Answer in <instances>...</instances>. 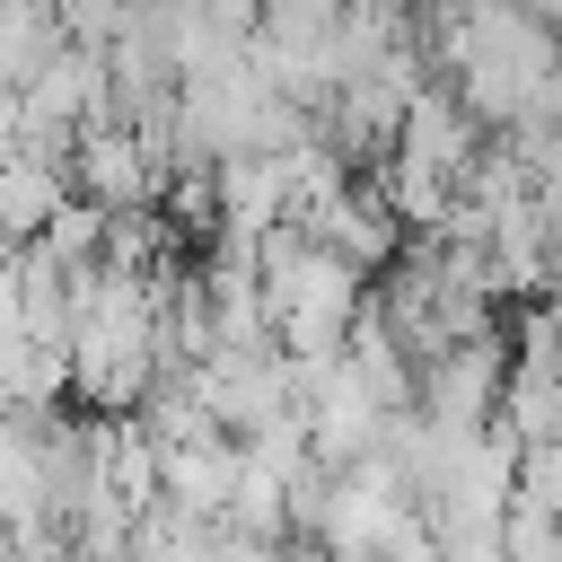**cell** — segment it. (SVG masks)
<instances>
[{"label": "cell", "mask_w": 562, "mask_h": 562, "mask_svg": "<svg viewBox=\"0 0 562 562\" xmlns=\"http://www.w3.org/2000/svg\"><path fill=\"white\" fill-rule=\"evenodd\" d=\"M70 193H88V202H105V211H140V202H158V184H167V149L149 140V132H132V123H114V114H88L79 132H70Z\"/></svg>", "instance_id": "cell-1"}, {"label": "cell", "mask_w": 562, "mask_h": 562, "mask_svg": "<svg viewBox=\"0 0 562 562\" xmlns=\"http://www.w3.org/2000/svg\"><path fill=\"white\" fill-rule=\"evenodd\" d=\"M501 369H509L501 325L457 334V342H439L430 360H413V413H430V422H483L492 395H501Z\"/></svg>", "instance_id": "cell-2"}, {"label": "cell", "mask_w": 562, "mask_h": 562, "mask_svg": "<svg viewBox=\"0 0 562 562\" xmlns=\"http://www.w3.org/2000/svg\"><path fill=\"white\" fill-rule=\"evenodd\" d=\"M88 114H105V44H53L26 79H18V132H79Z\"/></svg>", "instance_id": "cell-3"}, {"label": "cell", "mask_w": 562, "mask_h": 562, "mask_svg": "<svg viewBox=\"0 0 562 562\" xmlns=\"http://www.w3.org/2000/svg\"><path fill=\"white\" fill-rule=\"evenodd\" d=\"M228 483H237V439H228V430H184V439H158V501H167L176 518L220 527Z\"/></svg>", "instance_id": "cell-4"}, {"label": "cell", "mask_w": 562, "mask_h": 562, "mask_svg": "<svg viewBox=\"0 0 562 562\" xmlns=\"http://www.w3.org/2000/svg\"><path fill=\"white\" fill-rule=\"evenodd\" d=\"M211 202H220V228H211V237H255V228L290 220L281 158H272V149H220V158H211Z\"/></svg>", "instance_id": "cell-5"}, {"label": "cell", "mask_w": 562, "mask_h": 562, "mask_svg": "<svg viewBox=\"0 0 562 562\" xmlns=\"http://www.w3.org/2000/svg\"><path fill=\"white\" fill-rule=\"evenodd\" d=\"M492 413H501L518 439H553V430H562L553 360H509V369H501V395H492Z\"/></svg>", "instance_id": "cell-6"}, {"label": "cell", "mask_w": 562, "mask_h": 562, "mask_svg": "<svg viewBox=\"0 0 562 562\" xmlns=\"http://www.w3.org/2000/svg\"><path fill=\"white\" fill-rule=\"evenodd\" d=\"M97 237H105V202H88V193H61L53 211H44V228H35V246L70 272V263H97Z\"/></svg>", "instance_id": "cell-7"}, {"label": "cell", "mask_w": 562, "mask_h": 562, "mask_svg": "<svg viewBox=\"0 0 562 562\" xmlns=\"http://www.w3.org/2000/svg\"><path fill=\"white\" fill-rule=\"evenodd\" d=\"M492 544H501V562H562V527H553V509H518V501H501Z\"/></svg>", "instance_id": "cell-8"}, {"label": "cell", "mask_w": 562, "mask_h": 562, "mask_svg": "<svg viewBox=\"0 0 562 562\" xmlns=\"http://www.w3.org/2000/svg\"><path fill=\"white\" fill-rule=\"evenodd\" d=\"M0 334H18V263H9V246H0Z\"/></svg>", "instance_id": "cell-9"}, {"label": "cell", "mask_w": 562, "mask_h": 562, "mask_svg": "<svg viewBox=\"0 0 562 562\" xmlns=\"http://www.w3.org/2000/svg\"><path fill=\"white\" fill-rule=\"evenodd\" d=\"M281 562H334V553H325L316 536H281Z\"/></svg>", "instance_id": "cell-10"}]
</instances>
